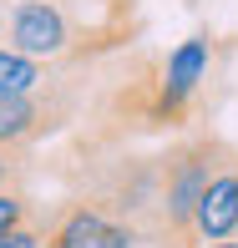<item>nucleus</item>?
Segmentation results:
<instances>
[{"instance_id":"obj_7","label":"nucleus","mask_w":238,"mask_h":248,"mask_svg":"<svg viewBox=\"0 0 238 248\" xmlns=\"http://www.w3.org/2000/svg\"><path fill=\"white\" fill-rule=\"evenodd\" d=\"M46 86V61L0 46V96H20V92H41Z\"/></svg>"},{"instance_id":"obj_2","label":"nucleus","mask_w":238,"mask_h":248,"mask_svg":"<svg viewBox=\"0 0 238 248\" xmlns=\"http://www.w3.org/2000/svg\"><path fill=\"white\" fill-rule=\"evenodd\" d=\"M0 46L31 56V61H56V56L71 51L76 31H71V16H66L56 0H16L5 10V26H0Z\"/></svg>"},{"instance_id":"obj_5","label":"nucleus","mask_w":238,"mask_h":248,"mask_svg":"<svg viewBox=\"0 0 238 248\" xmlns=\"http://www.w3.org/2000/svg\"><path fill=\"white\" fill-rule=\"evenodd\" d=\"M61 111H66V101H46V86L20 92V96H0V147H31L41 132L56 127Z\"/></svg>"},{"instance_id":"obj_11","label":"nucleus","mask_w":238,"mask_h":248,"mask_svg":"<svg viewBox=\"0 0 238 248\" xmlns=\"http://www.w3.org/2000/svg\"><path fill=\"white\" fill-rule=\"evenodd\" d=\"M208 248H238V243H223V238H218V243H208Z\"/></svg>"},{"instance_id":"obj_4","label":"nucleus","mask_w":238,"mask_h":248,"mask_svg":"<svg viewBox=\"0 0 238 248\" xmlns=\"http://www.w3.org/2000/svg\"><path fill=\"white\" fill-rule=\"evenodd\" d=\"M192 233H198V243H218V238L238 233V147H223L218 167H213L208 187L198 198Z\"/></svg>"},{"instance_id":"obj_6","label":"nucleus","mask_w":238,"mask_h":248,"mask_svg":"<svg viewBox=\"0 0 238 248\" xmlns=\"http://www.w3.org/2000/svg\"><path fill=\"white\" fill-rule=\"evenodd\" d=\"M208 56H213L208 36H188L183 46L167 56V71H162V111H167V117H177L183 101L198 92V81L208 76Z\"/></svg>"},{"instance_id":"obj_1","label":"nucleus","mask_w":238,"mask_h":248,"mask_svg":"<svg viewBox=\"0 0 238 248\" xmlns=\"http://www.w3.org/2000/svg\"><path fill=\"white\" fill-rule=\"evenodd\" d=\"M228 142L218 137H192L183 147H173L167 157H157V208H152V238H162L167 248H192L198 233H192V213H198V198L208 187L213 167Z\"/></svg>"},{"instance_id":"obj_12","label":"nucleus","mask_w":238,"mask_h":248,"mask_svg":"<svg viewBox=\"0 0 238 248\" xmlns=\"http://www.w3.org/2000/svg\"><path fill=\"white\" fill-rule=\"evenodd\" d=\"M0 26H5V0H0Z\"/></svg>"},{"instance_id":"obj_3","label":"nucleus","mask_w":238,"mask_h":248,"mask_svg":"<svg viewBox=\"0 0 238 248\" xmlns=\"http://www.w3.org/2000/svg\"><path fill=\"white\" fill-rule=\"evenodd\" d=\"M137 228L111 218L101 202H71L46 228V248H132Z\"/></svg>"},{"instance_id":"obj_8","label":"nucleus","mask_w":238,"mask_h":248,"mask_svg":"<svg viewBox=\"0 0 238 248\" xmlns=\"http://www.w3.org/2000/svg\"><path fill=\"white\" fill-rule=\"evenodd\" d=\"M31 223V198L20 187H0V238Z\"/></svg>"},{"instance_id":"obj_9","label":"nucleus","mask_w":238,"mask_h":248,"mask_svg":"<svg viewBox=\"0 0 238 248\" xmlns=\"http://www.w3.org/2000/svg\"><path fill=\"white\" fill-rule=\"evenodd\" d=\"M26 177V147H0V187H20Z\"/></svg>"},{"instance_id":"obj_10","label":"nucleus","mask_w":238,"mask_h":248,"mask_svg":"<svg viewBox=\"0 0 238 248\" xmlns=\"http://www.w3.org/2000/svg\"><path fill=\"white\" fill-rule=\"evenodd\" d=\"M0 248H46V228H36V223H26V228L5 233V238H0Z\"/></svg>"}]
</instances>
